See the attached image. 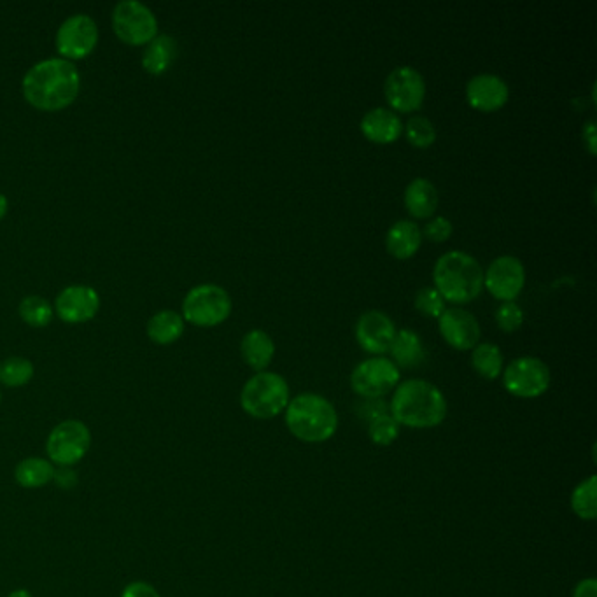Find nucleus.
<instances>
[{
	"label": "nucleus",
	"instance_id": "obj_28",
	"mask_svg": "<svg viewBox=\"0 0 597 597\" xmlns=\"http://www.w3.org/2000/svg\"><path fill=\"white\" fill-rule=\"evenodd\" d=\"M597 478L592 477L583 480L576 485L575 491L571 494V508L573 512L583 520L596 519L597 499H596Z\"/></svg>",
	"mask_w": 597,
	"mask_h": 597
},
{
	"label": "nucleus",
	"instance_id": "obj_34",
	"mask_svg": "<svg viewBox=\"0 0 597 597\" xmlns=\"http://www.w3.org/2000/svg\"><path fill=\"white\" fill-rule=\"evenodd\" d=\"M422 237L433 240V242H445L449 239L452 232H454V225L449 218L445 216H436V218L429 219L424 230H421Z\"/></svg>",
	"mask_w": 597,
	"mask_h": 597
},
{
	"label": "nucleus",
	"instance_id": "obj_22",
	"mask_svg": "<svg viewBox=\"0 0 597 597\" xmlns=\"http://www.w3.org/2000/svg\"><path fill=\"white\" fill-rule=\"evenodd\" d=\"M389 352L393 356L394 365L398 368H415L421 365L426 358L422 338L417 331L410 328H401L396 330Z\"/></svg>",
	"mask_w": 597,
	"mask_h": 597
},
{
	"label": "nucleus",
	"instance_id": "obj_13",
	"mask_svg": "<svg viewBox=\"0 0 597 597\" xmlns=\"http://www.w3.org/2000/svg\"><path fill=\"white\" fill-rule=\"evenodd\" d=\"M99 41V29L92 16L72 15L57 32V50L65 60L85 58L95 50Z\"/></svg>",
	"mask_w": 597,
	"mask_h": 597
},
{
	"label": "nucleus",
	"instance_id": "obj_11",
	"mask_svg": "<svg viewBox=\"0 0 597 597\" xmlns=\"http://www.w3.org/2000/svg\"><path fill=\"white\" fill-rule=\"evenodd\" d=\"M384 93L393 111L412 113L426 99V81L415 67L400 65L387 74Z\"/></svg>",
	"mask_w": 597,
	"mask_h": 597
},
{
	"label": "nucleus",
	"instance_id": "obj_36",
	"mask_svg": "<svg viewBox=\"0 0 597 597\" xmlns=\"http://www.w3.org/2000/svg\"><path fill=\"white\" fill-rule=\"evenodd\" d=\"M365 400V398H363ZM387 407L386 403L382 401V398H375V400H365V403L359 407V412L363 417H366L368 421H372L375 417H379V415L387 414Z\"/></svg>",
	"mask_w": 597,
	"mask_h": 597
},
{
	"label": "nucleus",
	"instance_id": "obj_35",
	"mask_svg": "<svg viewBox=\"0 0 597 597\" xmlns=\"http://www.w3.org/2000/svg\"><path fill=\"white\" fill-rule=\"evenodd\" d=\"M121 597H162L160 592L148 582H137L128 583L127 587L121 592Z\"/></svg>",
	"mask_w": 597,
	"mask_h": 597
},
{
	"label": "nucleus",
	"instance_id": "obj_14",
	"mask_svg": "<svg viewBox=\"0 0 597 597\" xmlns=\"http://www.w3.org/2000/svg\"><path fill=\"white\" fill-rule=\"evenodd\" d=\"M396 335L393 319L382 310H366L356 323V340L363 351L382 356Z\"/></svg>",
	"mask_w": 597,
	"mask_h": 597
},
{
	"label": "nucleus",
	"instance_id": "obj_37",
	"mask_svg": "<svg viewBox=\"0 0 597 597\" xmlns=\"http://www.w3.org/2000/svg\"><path fill=\"white\" fill-rule=\"evenodd\" d=\"M573 597H597L596 578H585L578 583L573 592Z\"/></svg>",
	"mask_w": 597,
	"mask_h": 597
},
{
	"label": "nucleus",
	"instance_id": "obj_30",
	"mask_svg": "<svg viewBox=\"0 0 597 597\" xmlns=\"http://www.w3.org/2000/svg\"><path fill=\"white\" fill-rule=\"evenodd\" d=\"M403 132L407 135L408 142L415 148H429L436 141V128L433 121L415 114L403 125Z\"/></svg>",
	"mask_w": 597,
	"mask_h": 597
},
{
	"label": "nucleus",
	"instance_id": "obj_17",
	"mask_svg": "<svg viewBox=\"0 0 597 597\" xmlns=\"http://www.w3.org/2000/svg\"><path fill=\"white\" fill-rule=\"evenodd\" d=\"M100 298L90 286H69L58 295L55 309L65 323H85L99 312Z\"/></svg>",
	"mask_w": 597,
	"mask_h": 597
},
{
	"label": "nucleus",
	"instance_id": "obj_38",
	"mask_svg": "<svg viewBox=\"0 0 597 597\" xmlns=\"http://www.w3.org/2000/svg\"><path fill=\"white\" fill-rule=\"evenodd\" d=\"M583 141L587 144L590 155H596V121L589 120L583 125Z\"/></svg>",
	"mask_w": 597,
	"mask_h": 597
},
{
	"label": "nucleus",
	"instance_id": "obj_19",
	"mask_svg": "<svg viewBox=\"0 0 597 597\" xmlns=\"http://www.w3.org/2000/svg\"><path fill=\"white\" fill-rule=\"evenodd\" d=\"M421 244V228L410 219H400L387 230V251L398 260H407L410 256H414L419 251Z\"/></svg>",
	"mask_w": 597,
	"mask_h": 597
},
{
	"label": "nucleus",
	"instance_id": "obj_41",
	"mask_svg": "<svg viewBox=\"0 0 597 597\" xmlns=\"http://www.w3.org/2000/svg\"><path fill=\"white\" fill-rule=\"evenodd\" d=\"M6 597H34L30 594V590L27 589H16L13 592H9Z\"/></svg>",
	"mask_w": 597,
	"mask_h": 597
},
{
	"label": "nucleus",
	"instance_id": "obj_12",
	"mask_svg": "<svg viewBox=\"0 0 597 597\" xmlns=\"http://www.w3.org/2000/svg\"><path fill=\"white\" fill-rule=\"evenodd\" d=\"M484 286L496 300L515 302L526 286L524 263L512 254L498 256L484 272Z\"/></svg>",
	"mask_w": 597,
	"mask_h": 597
},
{
	"label": "nucleus",
	"instance_id": "obj_6",
	"mask_svg": "<svg viewBox=\"0 0 597 597\" xmlns=\"http://www.w3.org/2000/svg\"><path fill=\"white\" fill-rule=\"evenodd\" d=\"M92 447V431L78 419L60 422L51 429L46 442V454L51 463L71 468L85 459Z\"/></svg>",
	"mask_w": 597,
	"mask_h": 597
},
{
	"label": "nucleus",
	"instance_id": "obj_3",
	"mask_svg": "<svg viewBox=\"0 0 597 597\" xmlns=\"http://www.w3.org/2000/svg\"><path fill=\"white\" fill-rule=\"evenodd\" d=\"M435 288L445 302L468 303L484 289V268L464 251H449L436 260Z\"/></svg>",
	"mask_w": 597,
	"mask_h": 597
},
{
	"label": "nucleus",
	"instance_id": "obj_4",
	"mask_svg": "<svg viewBox=\"0 0 597 597\" xmlns=\"http://www.w3.org/2000/svg\"><path fill=\"white\" fill-rule=\"evenodd\" d=\"M289 433L305 443L328 442L337 433L338 414L330 400L316 393L298 394L286 407Z\"/></svg>",
	"mask_w": 597,
	"mask_h": 597
},
{
	"label": "nucleus",
	"instance_id": "obj_9",
	"mask_svg": "<svg viewBox=\"0 0 597 597\" xmlns=\"http://www.w3.org/2000/svg\"><path fill=\"white\" fill-rule=\"evenodd\" d=\"M400 379V368L394 365L391 359L375 356L354 366L351 373V386L354 393L361 398L375 400L396 389Z\"/></svg>",
	"mask_w": 597,
	"mask_h": 597
},
{
	"label": "nucleus",
	"instance_id": "obj_32",
	"mask_svg": "<svg viewBox=\"0 0 597 597\" xmlns=\"http://www.w3.org/2000/svg\"><path fill=\"white\" fill-rule=\"evenodd\" d=\"M415 309L428 317H440L443 314L445 300L442 295L436 291L435 286H424L415 293Z\"/></svg>",
	"mask_w": 597,
	"mask_h": 597
},
{
	"label": "nucleus",
	"instance_id": "obj_25",
	"mask_svg": "<svg viewBox=\"0 0 597 597\" xmlns=\"http://www.w3.org/2000/svg\"><path fill=\"white\" fill-rule=\"evenodd\" d=\"M183 331L184 319L174 310H162L149 319L148 335L155 344H174Z\"/></svg>",
	"mask_w": 597,
	"mask_h": 597
},
{
	"label": "nucleus",
	"instance_id": "obj_29",
	"mask_svg": "<svg viewBox=\"0 0 597 597\" xmlns=\"http://www.w3.org/2000/svg\"><path fill=\"white\" fill-rule=\"evenodd\" d=\"M20 316L30 326L43 328V326H48L51 323L53 309H51L50 302L44 300L41 296H25L22 303H20Z\"/></svg>",
	"mask_w": 597,
	"mask_h": 597
},
{
	"label": "nucleus",
	"instance_id": "obj_8",
	"mask_svg": "<svg viewBox=\"0 0 597 597\" xmlns=\"http://www.w3.org/2000/svg\"><path fill=\"white\" fill-rule=\"evenodd\" d=\"M550 368L545 361L534 356H520L513 359L503 370V386L508 393L531 400L547 393L550 387Z\"/></svg>",
	"mask_w": 597,
	"mask_h": 597
},
{
	"label": "nucleus",
	"instance_id": "obj_20",
	"mask_svg": "<svg viewBox=\"0 0 597 597\" xmlns=\"http://www.w3.org/2000/svg\"><path fill=\"white\" fill-rule=\"evenodd\" d=\"M405 207L415 219H428L438 207V190L426 177H415L405 190Z\"/></svg>",
	"mask_w": 597,
	"mask_h": 597
},
{
	"label": "nucleus",
	"instance_id": "obj_1",
	"mask_svg": "<svg viewBox=\"0 0 597 597\" xmlns=\"http://www.w3.org/2000/svg\"><path fill=\"white\" fill-rule=\"evenodd\" d=\"M78 67L65 58H48L32 65L23 76V95L37 109L58 111L78 97Z\"/></svg>",
	"mask_w": 597,
	"mask_h": 597
},
{
	"label": "nucleus",
	"instance_id": "obj_10",
	"mask_svg": "<svg viewBox=\"0 0 597 597\" xmlns=\"http://www.w3.org/2000/svg\"><path fill=\"white\" fill-rule=\"evenodd\" d=\"M114 32L132 46L151 43L158 32L153 11L139 0H121L113 11Z\"/></svg>",
	"mask_w": 597,
	"mask_h": 597
},
{
	"label": "nucleus",
	"instance_id": "obj_21",
	"mask_svg": "<svg viewBox=\"0 0 597 597\" xmlns=\"http://www.w3.org/2000/svg\"><path fill=\"white\" fill-rule=\"evenodd\" d=\"M240 352L247 365L251 366L256 372H265L272 359L275 356L274 338L268 335L265 330L247 331L242 342H240Z\"/></svg>",
	"mask_w": 597,
	"mask_h": 597
},
{
	"label": "nucleus",
	"instance_id": "obj_5",
	"mask_svg": "<svg viewBox=\"0 0 597 597\" xmlns=\"http://www.w3.org/2000/svg\"><path fill=\"white\" fill-rule=\"evenodd\" d=\"M288 380L275 372H258L247 380L240 405L254 419H274L282 414L291 401Z\"/></svg>",
	"mask_w": 597,
	"mask_h": 597
},
{
	"label": "nucleus",
	"instance_id": "obj_16",
	"mask_svg": "<svg viewBox=\"0 0 597 597\" xmlns=\"http://www.w3.org/2000/svg\"><path fill=\"white\" fill-rule=\"evenodd\" d=\"M510 97V88L505 79L492 74V72H480L477 76L466 83V100L471 107L478 111H496L506 104Z\"/></svg>",
	"mask_w": 597,
	"mask_h": 597
},
{
	"label": "nucleus",
	"instance_id": "obj_27",
	"mask_svg": "<svg viewBox=\"0 0 597 597\" xmlns=\"http://www.w3.org/2000/svg\"><path fill=\"white\" fill-rule=\"evenodd\" d=\"M34 377L32 361L22 356L0 361V384L6 387H22Z\"/></svg>",
	"mask_w": 597,
	"mask_h": 597
},
{
	"label": "nucleus",
	"instance_id": "obj_18",
	"mask_svg": "<svg viewBox=\"0 0 597 597\" xmlns=\"http://www.w3.org/2000/svg\"><path fill=\"white\" fill-rule=\"evenodd\" d=\"M361 132L366 139L379 144H391L398 141L403 132L400 114L391 107H375L361 118Z\"/></svg>",
	"mask_w": 597,
	"mask_h": 597
},
{
	"label": "nucleus",
	"instance_id": "obj_15",
	"mask_svg": "<svg viewBox=\"0 0 597 597\" xmlns=\"http://www.w3.org/2000/svg\"><path fill=\"white\" fill-rule=\"evenodd\" d=\"M438 328L445 342L457 351L473 349L480 340V324L470 310L459 307L443 310L442 316L438 317Z\"/></svg>",
	"mask_w": 597,
	"mask_h": 597
},
{
	"label": "nucleus",
	"instance_id": "obj_23",
	"mask_svg": "<svg viewBox=\"0 0 597 597\" xmlns=\"http://www.w3.org/2000/svg\"><path fill=\"white\" fill-rule=\"evenodd\" d=\"M55 464L44 457H27L16 464V484L23 489H43L55 478Z\"/></svg>",
	"mask_w": 597,
	"mask_h": 597
},
{
	"label": "nucleus",
	"instance_id": "obj_2",
	"mask_svg": "<svg viewBox=\"0 0 597 597\" xmlns=\"http://www.w3.org/2000/svg\"><path fill=\"white\" fill-rule=\"evenodd\" d=\"M389 412L400 426L436 428L447 417V400L442 391L428 380H403L396 386Z\"/></svg>",
	"mask_w": 597,
	"mask_h": 597
},
{
	"label": "nucleus",
	"instance_id": "obj_42",
	"mask_svg": "<svg viewBox=\"0 0 597 597\" xmlns=\"http://www.w3.org/2000/svg\"><path fill=\"white\" fill-rule=\"evenodd\" d=\"M0 401H2V394H0Z\"/></svg>",
	"mask_w": 597,
	"mask_h": 597
},
{
	"label": "nucleus",
	"instance_id": "obj_26",
	"mask_svg": "<svg viewBox=\"0 0 597 597\" xmlns=\"http://www.w3.org/2000/svg\"><path fill=\"white\" fill-rule=\"evenodd\" d=\"M471 366L484 379H498L503 373V352L499 349V345L492 342L475 345L471 352Z\"/></svg>",
	"mask_w": 597,
	"mask_h": 597
},
{
	"label": "nucleus",
	"instance_id": "obj_39",
	"mask_svg": "<svg viewBox=\"0 0 597 597\" xmlns=\"http://www.w3.org/2000/svg\"><path fill=\"white\" fill-rule=\"evenodd\" d=\"M53 480H57V485L60 484V487H65V489L76 485V475L72 473L71 468H60V470L55 471Z\"/></svg>",
	"mask_w": 597,
	"mask_h": 597
},
{
	"label": "nucleus",
	"instance_id": "obj_7",
	"mask_svg": "<svg viewBox=\"0 0 597 597\" xmlns=\"http://www.w3.org/2000/svg\"><path fill=\"white\" fill-rule=\"evenodd\" d=\"M183 312L188 323L211 328L232 314V296L218 284H200L184 298Z\"/></svg>",
	"mask_w": 597,
	"mask_h": 597
},
{
	"label": "nucleus",
	"instance_id": "obj_33",
	"mask_svg": "<svg viewBox=\"0 0 597 597\" xmlns=\"http://www.w3.org/2000/svg\"><path fill=\"white\" fill-rule=\"evenodd\" d=\"M496 323L499 330L506 333L517 331L524 323V310L517 302H503V305H499L496 310Z\"/></svg>",
	"mask_w": 597,
	"mask_h": 597
},
{
	"label": "nucleus",
	"instance_id": "obj_31",
	"mask_svg": "<svg viewBox=\"0 0 597 597\" xmlns=\"http://www.w3.org/2000/svg\"><path fill=\"white\" fill-rule=\"evenodd\" d=\"M368 436L375 445L387 447L396 442V438L400 436V424L394 421L391 414L379 415L370 421Z\"/></svg>",
	"mask_w": 597,
	"mask_h": 597
},
{
	"label": "nucleus",
	"instance_id": "obj_40",
	"mask_svg": "<svg viewBox=\"0 0 597 597\" xmlns=\"http://www.w3.org/2000/svg\"><path fill=\"white\" fill-rule=\"evenodd\" d=\"M8 207V198H6V195H2V193H0V219L6 216V212H8Z\"/></svg>",
	"mask_w": 597,
	"mask_h": 597
},
{
	"label": "nucleus",
	"instance_id": "obj_24",
	"mask_svg": "<svg viewBox=\"0 0 597 597\" xmlns=\"http://www.w3.org/2000/svg\"><path fill=\"white\" fill-rule=\"evenodd\" d=\"M177 53V41L172 36L162 34V36H156L146 48V53L142 57V65L149 74H155L160 76L163 72L169 71V67L176 62Z\"/></svg>",
	"mask_w": 597,
	"mask_h": 597
}]
</instances>
